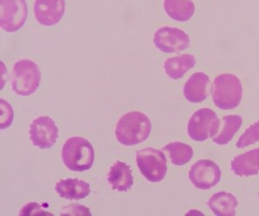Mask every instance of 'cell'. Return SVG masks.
Wrapping results in <instances>:
<instances>
[{
  "mask_svg": "<svg viewBox=\"0 0 259 216\" xmlns=\"http://www.w3.org/2000/svg\"><path fill=\"white\" fill-rule=\"evenodd\" d=\"M151 127V122L146 114L133 111L119 118L115 134L121 145L133 146L145 141L150 136Z\"/></svg>",
  "mask_w": 259,
  "mask_h": 216,
  "instance_id": "obj_1",
  "label": "cell"
},
{
  "mask_svg": "<svg viewBox=\"0 0 259 216\" xmlns=\"http://www.w3.org/2000/svg\"><path fill=\"white\" fill-rule=\"evenodd\" d=\"M62 159L71 171H87L95 162V150L89 140L82 137H72L62 146Z\"/></svg>",
  "mask_w": 259,
  "mask_h": 216,
  "instance_id": "obj_2",
  "label": "cell"
},
{
  "mask_svg": "<svg viewBox=\"0 0 259 216\" xmlns=\"http://www.w3.org/2000/svg\"><path fill=\"white\" fill-rule=\"evenodd\" d=\"M41 80V69L31 60H19L12 67L11 83L16 95L20 96L32 95L38 89Z\"/></svg>",
  "mask_w": 259,
  "mask_h": 216,
  "instance_id": "obj_3",
  "label": "cell"
},
{
  "mask_svg": "<svg viewBox=\"0 0 259 216\" xmlns=\"http://www.w3.org/2000/svg\"><path fill=\"white\" fill-rule=\"evenodd\" d=\"M242 96V83L236 75L226 73L215 78L212 100L219 109L232 110L239 107Z\"/></svg>",
  "mask_w": 259,
  "mask_h": 216,
  "instance_id": "obj_4",
  "label": "cell"
},
{
  "mask_svg": "<svg viewBox=\"0 0 259 216\" xmlns=\"http://www.w3.org/2000/svg\"><path fill=\"white\" fill-rule=\"evenodd\" d=\"M136 163L142 175L151 183H159L163 180L168 172L164 153L152 147L137 151Z\"/></svg>",
  "mask_w": 259,
  "mask_h": 216,
  "instance_id": "obj_5",
  "label": "cell"
},
{
  "mask_svg": "<svg viewBox=\"0 0 259 216\" xmlns=\"http://www.w3.org/2000/svg\"><path fill=\"white\" fill-rule=\"evenodd\" d=\"M221 126L217 114L210 108H201L193 113L188 123V134L197 142L206 141L218 134Z\"/></svg>",
  "mask_w": 259,
  "mask_h": 216,
  "instance_id": "obj_6",
  "label": "cell"
},
{
  "mask_svg": "<svg viewBox=\"0 0 259 216\" xmlns=\"http://www.w3.org/2000/svg\"><path fill=\"white\" fill-rule=\"evenodd\" d=\"M26 0H0V27L6 32H16L26 23Z\"/></svg>",
  "mask_w": 259,
  "mask_h": 216,
  "instance_id": "obj_7",
  "label": "cell"
},
{
  "mask_svg": "<svg viewBox=\"0 0 259 216\" xmlns=\"http://www.w3.org/2000/svg\"><path fill=\"white\" fill-rule=\"evenodd\" d=\"M153 44L163 53H177L189 47L190 38L183 30L174 27L163 26L154 34Z\"/></svg>",
  "mask_w": 259,
  "mask_h": 216,
  "instance_id": "obj_8",
  "label": "cell"
},
{
  "mask_svg": "<svg viewBox=\"0 0 259 216\" xmlns=\"http://www.w3.org/2000/svg\"><path fill=\"white\" fill-rule=\"evenodd\" d=\"M221 170L217 163L209 159H200L192 165L189 178L196 189L206 190L216 186L221 181Z\"/></svg>",
  "mask_w": 259,
  "mask_h": 216,
  "instance_id": "obj_9",
  "label": "cell"
},
{
  "mask_svg": "<svg viewBox=\"0 0 259 216\" xmlns=\"http://www.w3.org/2000/svg\"><path fill=\"white\" fill-rule=\"evenodd\" d=\"M58 128L56 122L48 116L35 118L30 124L29 135L33 145L40 149H50L58 139Z\"/></svg>",
  "mask_w": 259,
  "mask_h": 216,
  "instance_id": "obj_10",
  "label": "cell"
},
{
  "mask_svg": "<svg viewBox=\"0 0 259 216\" xmlns=\"http://www.w3.org/2000/svg\"><path fill=\"white\" fill-rule=\"evenodd\" d=\"M66 10L65 0H35L34 14L42 26H54L62 20Z\"/></svg>",
  "mask_w": 259,
  "mask_h": 216,
  "instance_id": "obj_11",
  "label": "cell"
},
{
  "mask_svg": "<svg viewBox=\"0 0 259 216\" xmlns=\"http://www.w3.org/2000/svg\"><path fill=\"white\" fill-rule=\"evenodd\" d=\"M211 88L209 76L203 72H197L187 80L183 87V95L189 102L200 103L208 97Z\"/></svg>",
  "mask_w": 259,
  "mask_h": 216,
  "instance_id": "obj_12",
  "label": "cell"
},
{
  "mask_svg": "<svg viewBox=\"0 0 259 216\" xmlns=\"http://www.w3.org/2000/svg\"><path fill=\"white\" fill-rule=\"evenodd\" d=\"M58 196L68 201H79L89 196L90 184L79 178L61 179L55 185Z\"/></svg>",
  "mask_w": 259,
  "mask_h": 216,
  "instance_id": "obj_13",
  "label": "cell"
},
{
  "mask_svg": "<svg viewBox=\"0 0 259 216\" xmlns=\"http://www.w3.org/2000/svg\"><path fill=\"white\" fill-rule=\"evenodd\" d=\"M231 169L239 177H250L259 174V148L236 156L231 162Z\"/></svg>",
  "mask_w": 259,
  "mask_h": 216,
  "instance_id": "obj_14",
  "label": "cell"
},
{
  "mask_svg": "<svg viewBox=\"0 0 259 216\" xmlns=\"http://www.w3.org/2000/svg\"><path fill=\"white\" fill-rule=\"evenodd\" d=\"M107 182L112 190L127 192L133 185V177L131 167L124 162L117 161L107 174Z\"/></svg>",
  "mask_w": 259,
  "mask_h": 216,
  "instance_id": "obj_15",
  "label": "cell"
},
{
  "mask_svg": "<svg viewBox=\"0 0 259 216\" xmlns=\"http://www.w3.org/2000/svg\"><path fill=\"white\" fill-rule=\"evenodd\" d=\"M196 64V58L191 54H184L178 57H170L164 62L165 74L172 80L182 79L187 72Z\"/></svg>",
  "mask_w": 259,
  "mask_h": 216,
  "instance_id": "obj_16",
  "label": "cell"
},
{
  "mask_svg": "<svg viewBox=\"0 0 259 216\" xmlns=\"http://www.w3.org/2000/svg\"><path fill=\"white\" fill-rule=\"evenodd\" d=\"M238 200L232 193L220 191L209 199L208 206L217 216H234L238 207Z\"/></svg>",
  "mask_w": 259,
  "mask_h": 216,
  "instance_id": "obj_17",
  "label": "cell"
},
{
  "mask_svg": "<svg viewBox=\"0 0 259 216\" xmlns=\"http://www.w3.org/2000/svg\"><path fill=\"white\" fill-rule=\"evenodd\" d=\"M163 8L167 15L177 22L189 21L195 12L192 0H164Z\"/></svg>",
  "mask_w": 259,
  "mask_h": 216,
  "instance_id": "obj_18",
  "label": "cell"
},
{
  "mask_svg": "<svg viewBox=\"0 0 259 216\" xmlns=\"http://www.w3.org/2000/svg\"><path fill=\"white\" fill-rule=\"evenodd\" d=\"M221 122V131L213 137L212 140L217 145H226L241 127L243 118L239 115H227L222 117Z\"/></svg>",
  "mask_w": 259,
  "mask_h": 216,
  "instance_id": "obj_19",
  "label": "cell"
},
{
  "mask_svg": "<svg viewBox=\"0 0 259 216\" xmlns=\"http://www.w3.org/2000/svg\"><path fill=\"white\" fill-rule=\"evenodd\" d=\"M166 151L170 158L171 163L175 166H183L192 159L194 151L191 146L183 142H171L165 146Z\"/></svg>",
  "mask_w": 259,
  "mask_h": 216,
  "instance_id": "obj_20",
  "label": "cell"
},
{
  "mask_svg": "<svg viewBox=\"0 0 259 216\" xmlns=\"http://www.w3.org/2000/svg\"><path fill=\"white\" fill-rule=\"evenodd\" d=\"M259 141V120L251 124L247 130L239 137L236 143V147L239 149L245 148Z\"/></svg>",
  "mask_w": 259,
  "mask_h": 216,
  "instance_id": "obj_21",
  "label": "cell"
},
{
  "mask_svg": "<svg viewBox=\"0 0 259 216\" xmlns=\"http://www.w3.org/2000/svg\"><path fill=\"white\" fill-rule=\"evenodd\" d=\"M0 128L1 130L7 129L12 125L13 121V109L12 106L3 99L0 100Z\"/></svg>",
  "mask_w": 259,
  "mask_h": 216,
  "instance_id": "obj_22",
  "label": "cell"
},
{
  "mask_svg": "<svg viewBox=\"0 0 259 216\" xmlns=\"http://www.w3.org/2000/svg\"><path fill=\"white\" fill-rule=\"evenodd\" d=\"M62 215H91V212L88 207L80 204L68 205L63 207Z\"/></svg>",
  "mask_w": 259,
  "mask_h": 216,
  "instance_id": "obj_23",
  "label": "cell"
},
{
  "mask_svg": "<svg viewBox=\"0 0 259 216\" xmlns=\"http://www.w3.org/2000/svg\"><path fill=\"white\" fill-rule=\"evenodd\" d=\"M19 215H51L50 213L42 210L41 206L37 203H30L26 205L24 208L20 211Z\"/></svg>",
  "mask_w": 259,
  "mask_h": 216,
  "instance_id": "obj_24",
  "label": "cell"
},
{
  "mask_svg": "<svg viewBox=\"0 0 259 216\" xmlns=\"http://www.w3.org/2000/svg\"><path fill=\"white\" fill-rule=\"evenodd\" d=\"M258 197H259V193H258Z\"/></svg>",
  "mask_w": 259,
  "mask_h": 216,
  "instance_id": "obj_25",
  "label": "cell"
}]
</instances>
